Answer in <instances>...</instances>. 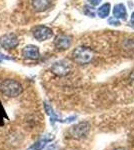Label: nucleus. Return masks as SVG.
Here are the masks:
<instances>
[{
  "instance_id": "ddd939ff",
  "label": "nucleus",
  "mask_w": 134,
  "mask_h": 150,
  "mask_svg": "<svg viewBox=\"0 0 134 150\" xmlns=\"http://www.w3.org/2000/svg\"><path fill=\"white\" fill-rule=\"evenodd\" d=\"M109 12H110V4L105 3L103 4L101 7H99L98 9V16L100 18H106L109 15Z\"/></svg>"
},
{
  "instance_id": "39448f33",
  "label": "nucleus",
  "mask_w": 134,
  "mask_h": 150,
  "mask_svg": "<svg viewBox=\"0 0 134 150\" xmlns=\"http://www.w3.org/2000/svg\"><path fill=\"white\" fill-rule=\"evenodd\" d=\"M32 33H33V36L38 41L47 40L53 36V31L51 30L49 27L43 26V25H39V26L34 27L32 30Z\"/></svg>"
},
{
  "instance_id": "f03ea898",
  "label": "nucleus",
  "mask_w": 134,
  "mask_h": 150,
  "mask_svg": "<svg viewBox=\"0 0 134 150\" xmlns=\"http://www.w3.org/2000/svg\"><path fill=\"white\" fill-rule=\"evenodd\" d=\"M72 56L76 63L83 65V64L89 63V62L93 59L94 53L88 47L80 46V47H77L76 49L73 51Z\"/></svg>"
},
{
  "instance_id": "9d476101",
  "label": "nucleus",
  "mask_w": 134,
  "mask_h": 150,
  "mask_svg": "<svg viewBox=\"0 0 134 150\" xmlns=\"http://www.w3.org/2000/svg\"><path fill=\"white\" fill-rule=\"evenodd\" d=\"M52 0H31L34 10L37 12H43L47 10L51 5Z\"/></svg>"
},
{
  "instance_id": "4468645a",
  "label": "nucleus",
  "mask_w": 134,
  "mask_h": 150,
  "mask_svg": "<svg viewBox=\"0 0 134 150\" xmlns=\"http://www.w3.org/2000/svg\"><path fill=\"white\" fill-rule=\"evenodd\" d=\"M108 22H109V24H111V25H115V26L120 25V22L117 20V18L116 17H110L108 19Z\"/></svg>"
},
{
  "instance_id": "20e7f679",
  "label": "nucleus",
  "mask_w": 134,
  "mask_h": 150,
  "mask_svg": "<svg viewBox=\"0 0 134 150\" xmlns=\"http://www.w3.org/2000/svg\"><path fill=\"white\" fill-rule=\"evenodd\" d=\"M71 68H72L71 64H70L67 60H59V61H56L53 63L50 70L53 74L56 75V76L63 77L70 73Z\"/></svg>"
},
{
  "instance_id": "f3484780",
  "label": "nucleus",
  "mask_w": 134,
  "mask_h": 150,
  "mask_svg": "<svg viewBox=\"0 0 134 150\" xmlns=\"http://www.w3.org/2000/svg\"><path fill=\"white\" fill-rule=\"evenodd\" d=\"M4 58H7V57H5L3 54H1V53H0V63H1V62H2V60H3Z\"/></svg>"
},
{
  "instance_id": "6e6552de",
  "label": "nucleus",
  "mask_w": 134,
  "mask_h": 150,
  "mask_svg": "<svg viewBox=\"0 0 134 150\" xmlns=\"http://www.w3.org/2000/svg\"><path fill=\"white\" fill-rule=\"evenodd\" d=\"M72 42V38L70 36L67 35H59L56 37L54 41V44L56 48H58L59 50H65L67 48L70 47Z\"/></svg>"
},
{
  "instance_id": "7ed1b4c3",
  "label": "nucleus",
  "mask_w": 134,
  "mask_h": 150,
  "mask_svg": "<svg viewBox=\"0 0 134 150\" xmlns=\"http://www.w3.org/2000/svg\"><path fill=\"white\" fill-rule=\"evenodd\" d=\"M90 130V125L88 122H80L74 126L70 127L68 130V135L72 139L81 140L88 135Z\"/></svg>"
},
{
  "instance_id": "f8f14e48",
  "label": "nucleus",
  "mask_w": 134,
  "mask_h": 150,
  "mask_svg": "<svg viewBox=\"0 0 134 150\" xmlns=\"http://www.w3.org/2000/svg\"><path fill=\"white\" fill-rule=\"evenodd\" d=\"M44 108H45V111H46V113H47L48 115H49V117H50V121L51 122H55V121H58V122H62V120L60 119L59 117H58V115L56 114V113L53 111L52 109V107L49 105V104H47V103H44Z\"/></svg>"
},
{
  "instance_id": "0eeeda50",
  "label": "nucleus",
  "mask_w": 134,
  "mask_h": 150,
  "mask_svg": "<svg viewBox=\"0 0 134 150\" xmlns=\"http://www.w3.org/2000/svg\"><path fill=\"white\" fill-rule=\"evenodd\" d=\"M22 54L24 58L30 59V60H36L40 56L39 49H38V47L35 46V45H27V46L23 49Z\"/></svg>"
},
{
  "instance_id": "dca6fc26",
  "label": "nucleus",
  "mask_w": 134,
  "mask_h": 150,
  "mask_svg": "<svg viewBox=\"0 0 134 150\" xmlns=\"http://www.w3.org/2000/svg\"><path fill=\"white\" fill-rule=\"evenodd\" d=\"M130 24L132 26H134V12L131 14V18H130Z\"/></svg>"
},
{
  "instance_id": "423d86ee",
  "label": "nucleus",
  "mask_w": 134,
  "mask_h": 150,
  "mask_svg": "<svg viewBox=\"0 0 134 150\" xmlns=\"http://www.w3.org/2000/svg\"><path fill=\"white\" fill-rule=\"evenodd\" d=\"M18 38L14 33H7L0 37V45L5 49H13L18 45Z\"/></svg>"
},
{
  "instance_id": "f257e3e1",
  "label": "nucleus",
  "mask_w": 134,
  "mask_h": 150,
  "mask_svg": "<svg viewBox=\"0 0 134 150\" xmlns=\"http://www.w3.org/2000/svg\"><path fill=\"white\" fill-rule=\"evenodd\" d=\"M0 92L2 95L9 98L18 97L23 92V87L14 79H4L0 83Z\"/></svg>"
},
{
  "instance_id": "2eb2a0df",
  "label": "nucleus",
  "mask_w": 134,
  "mask_h": 150,
  "mask_svg": "<svg viewBox=\"0 0 134 150\" xmlns=\"http://www.w3.org/2000/svg\"><path fill=\"white\" fill-rule=\"evenodd\" d=\"M88 2L91 4V5L96 6V5H99V3L101 2V0H88Z\"/></svg>"
},
{
  "instance_id": "a211bd4d",
  "label": "nucleus",
  "mask_w": 134,
  "mask_h": 150,
  "mask_svg": "<svg viewBox=\"0 0 134 150\" xmlns=\"http://www.w3.org/2000/svg\"><path fill=\"white\" fill-rule=\"evenodd\" d=\"M113 150H127V149L124 148V147H118V148H115V149H113Z\"/></svg>"
},
{
  "instance_id": "6ab92c4d",
  "label": "nucleus",
  "mask_w": 134,
  "mask_h": 150,
  "mask_svg": "<svg viewBox=\"0 0 134 150\" xmlns=\"http://www.w3.org/2000/svg\"><path fill=\"white\" fill-rule=\"evenodd\" d=\"M131 80H132V84L134 85V73L132 74V76H131Z\"/></svg>"
},
{
  "instance_id": "1a4fd4ad",
  "label": "nucleus",
  "mask_w": 134,
  "mask_h": 150,
  "mask_svg": "<svg viewBox=\"0 0 134 150\" xmlns=\"http://www.w3.org/2000/svg\"><path fill=\"white\" fill-rule=\"evenodd\" d=\"M53 139H54L53 135H46V136H43L42 138L37 140L35 143L31 145L27 150H42L46 146V144L49 143L50 141H52Z\"/></svg>"
},
{
  "instance_id": "9b49d317",
  "label": "nucleus",
  "mask_w": 134,
  "mask_h": 150,
  "mask_svg": "<svg viewBox=\"0 0 134 150\" xmlns=\"http://www.w3.org/2000/svg\"><path fill=\"white\" fill-rule=\"evenodd\" d=\"M113 15H114V17H116V18H120V19H123V20H126V18H127V11H126L125 6L121 3L114 6Z\"/></svg>"
}]
</instances>
